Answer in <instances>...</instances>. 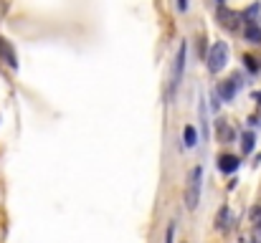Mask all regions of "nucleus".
Here are the masks:
<instances>
[{
    "label": "nucleus",
    "instance_id": "nucleus-1",
    "mask_svg": "<svg viewBox=\"0 0 261 243\" xmlns=\"http://www.w3.org/2000/svg\"><path fill=\"white\" fill-rule=\"evenodd\" d=\"M200 182H203V167H193L188 175V187H185V205L188 210H195L200 203Z\"/></svg>",
    "mask_w": 261,
    "mask_h": 243
},
{
    "label": "nucleus",
    "instance_id": "nucleus-2",
    "mask_svg": "<svg viewBox=\"0 0 261 243\" xmlns=\"http://www.w3.org/2000/svg\"><path fill=\"white\" fill-rule=\"evenodd\" d=\"M205 61H208V71H211V74L223 71V69H226V64H228V46H226L223 41H216V43L211 46V51H208Z\"/></svg>",
    "mask_w": 261,
    "mask_h": 243
},
{
    "label": "nucleus",
    "instance_id": "nucleus-3",
    "mask_svg": "<svg viewBox=\"0 0 261 243\" xmlns=\"http://www.w3.org/2000/svg\"><path fill=\"white\" fill-rule=\"evenodd\" d=\"M216 18H218V25H221V28H226V31H231V33H236V31H239V25H241V15H239V13H233V10H228L226 5H218Z\"/></svg>",
    "mask_w": 261,
    "mask_h": 243
},
{
    "label": "nucleus",
    "instance_id": "nucleus-4",
    "mask_svg": "<svg viewBox=\"0 0 261 243\" xmlns=\"http://www.w3.org/2000/svg\"><path fill=\"white\" fill-rule=\"evenodd\" d=\"M239 86H241V76H239V74H233L231 79H226V81H221V84H218L216 96H218V99H223V101H231V99L236 96Z\"/></svg>",
    "mask_w": 261,
    "mask_h": 243
},
{
    "label": "nucleus",
    "instance_id": "nucleus-5",
    "mask_svg": "<svg viewBox=\"0 0 261 243\" xmlns=\"http://www.w3.org/2000/svg\"><path fill=\"white\" fill-rule=\"evenodd\" d=\"M185 51H188V46H185V43H180V48H177V59H175V69H173V86H177L180 79H182V69H185Z\"/></svg>",
    "mask_w": 261,
    "mask_h": 243
},
{
    "label": "nucleus",
    "instance_id": "nucleus-6",
    "mask_svg": "<svg viewBox=\"0 0 261 243\" xmlns=\"http://www.w3.org/2000/svg\"><path fill=\"white\" fill-rule=\"evenodd\" d=\"M239 165H241V162H239L236 155H221V157H218V170H221V172H226V175L236 172V170H239Z\"/></svg>",
    "mask_w": 261,
    "mask_h": 243
},
{
    "label": "nucleus",
    "instance_id": "nucleus-7",
    "mask_svg": "<svg viewBox=\"0 0 261 243\" xmlns=\"http://www.w3.org/2000/svg\"><path fill=\"white\" fill-rule=\"evenodd\" d=\"M0 56L5 59V64H8L10 69H18V56H15V51L10 48V43H8L5 38H0Z\"/></svg>",
    "mask_w": 261,
    "mask_h": 243
},
{
    "label": "nucleus",
    "instance_id": "nucleus-8",
    "mask_svg": "<svg viewBox=\"0 0 261 243\" xmlns=\"http://www.w3.org/2000/svg\"><path fill=\"white\" fill-rule=\"evenodd\" d=\"M244 38H246L249 43L259 46V43H261V28H259V23L249 20V23H246V28H244Z\"/></svg>",
    "mask_w": 261,
    "mask_h": 243
},
{
    "label": "nucleus",
    "instance_id": "nucleus-9",
    "mask_svg": "<svg viewBox=\"0 0 261 243\" xmlns=\"http://www.w3.org/2000/svg\"><path fill=\"white\" fill-rule=\"evenodd\" d=\"M231 223H233L231 210H228V208H221V210H218V215H216V228H218V231H228V228H231Z\"/></svg>",
    "mask_w": 261,
    "mask_h": 243
},
{
    "label": "nucleus",
    "instance_id": "nucleus-10",
    "mask_svg": "<svg viewBox=\"0 0 261 243\" xmlns=\"http://www.w3.org/2000/svg\"><path fill=\"white\" fill-rule=\"evenodd\" d=\"M182 140H185V145L188 147H195V127H185V132H182Z\"/></svg>",
    "mask_w": 261,
    "mask_h": 243
},
{
    "label": "nucleus",
    "instance_id": "nucleus-11",
    "mask_svg": "<svg viewBox=\"0 0 261 243\" xmlns=\"http://www.w3.org/2000/svg\"><path fill=\"white\" fill-rule=\"evenodd\" d=\"M251 223L256 226V228H261V205H256V208H251Z\"/></svg>",
    "mask_w": 261,
    "mask_h": 243
},
{
    "label": "nucleus",
    "instance_id": "nucleus-12",
    "mask_svg": "<svg viewBox=\"0 0 261 243\" xmlns=\"http://www.w3.org/2000/svg\"><path fill=\"white\" fill-rule=\"evenodd\" d=\"M251 150H254V134L246 132L244 134V152H251Z\"/></svg>",
    "mask_w": 261,
    "mask_h": 243
},
{
    "label": "nucleus",
    "instance_id": "nucleus-13",
    "mask_svg": "<svg viewBox=\"0 0 261 243\" xmlns=\"http://www.w3.org/2000/svg\"><path fill=\"white\" fill-rule=\"evenodd\" d=\"M173 233H175V223H170V228H168V238H165L168 243H173Z\"/></svg>",
    "mask_w": 261,
    "mask_h": 243
},
{
    "label": "nucleus",
    "instance_id": "nucleus-14",
    "mask_svg": "<svg viewBox=\"0 0 261 243\" xmlns=\"http://www.w3.org/2000/svg\"><path fill=\"white\" fill-rule=\"evenodd\" d=\"M177 8H180V13H185L188 10V0H177Z\"/></svg>",
    "mask_w": 261,
    "mask_h": 243
},
{
    "label": "nucleus",
    "instance_id": "nucleus-15",
    "mask_svg": "<svg viewBox=\"0 0 261 243\" xmlns=\"http://www.w3.org/2000/svg\"><path fill=\"white\" fill-rule=\"evenodd\" d=\"M256 243H261V228H256V238H254Z\"/></svg>",
    "mask_w": 261,
    "mask_h": 243
},
{
    "label": "nucleus",
    "instance_id": "nucleus-16",
    "mask_svg": "<svg viewBox=\"0 0 261 243\" xmlns=\"http://www.w3.org/2000/svg\"><path fill=\"white\" fill-rule=\"evenodd\" d=\"M256 101H259V104H261V91H259V96H256Z\"/></svg>",
    "mask_w": 261,
    "mask_h": 243
},
{
    "label": "nucleus",
    "instance_id": "nucleus-17",
    "mask_svg": "<svg viewBox=\"0 0 261 243\" xmlns=\"http://www.w3.org/2000/svg\"><path fill=\"white\" fill-rule=\"evenodd\" d=\"M244 243H256V241H249V238H246V241H244Z\"/></svg>",
    "mask_w": 261,
    "mask_h": 243
},
{
    "label": "nucleus",
    "instance_id": "nucleus-18",
    "mask_svg": "<svg viewBox=\"0 0 261 243\" xmlns=\"http://www.w3.org/2000/svg\"><path fill=\"white\" fill-rule=\"evenodd\" d=\"M218 3H223V0H218Z\"/></svg>",
    "mask_w": 261,
    "mask_h": 243
}]
</instances>
